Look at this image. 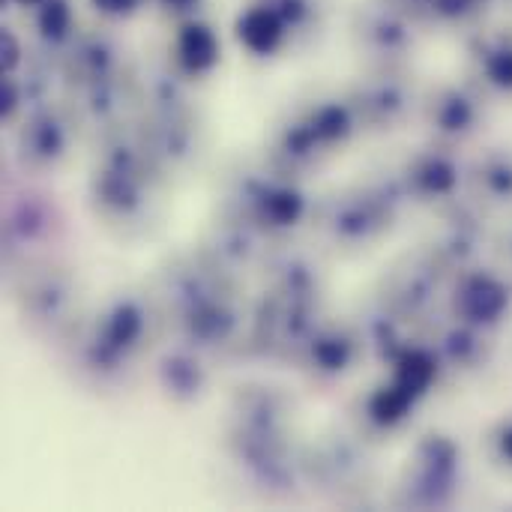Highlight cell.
<instances>
[{"label": "cell", "mask_w": 512, "mask_h": 512, "mask_svg": "<svg viewBox=\"0 0 512 512\" xmlns=\"http://www.w3.org/2000/svg\"><path fill=\"white\" fill-rule=\"evenodd\" d=\"M279 36H282V27L273 12L255 9L240 21V39L255 51H270L279 42Z\"/></svg>", "instance_id": "obj_1"}, {"label": "cell", "mask_w": 512, "mask_h": 512, "mask_svg": "<svg viewBox=\"0 0 512 512\" xmlns=\"http://www.w3.org/2000/svg\"><path fill=\"white\" fill-rule=\"evenodd\" d=\"M180 51H183V57H186L195 69H201V66L213 63L216 42H213V36H210L204 27H189V30H186V36H183Z\"/></svg>", "instance_id": "obj_2"}, {"label": "cell", "mask_w": 512, "mask_h": 512, "mask_svg": "<svg viewBox=\"0 0 512 512\" xmlns=\"http://www.w3.org/2000/svg\"><path fill=\"white\" fill-rule=\"evenodd\" d=\"M429 375H432L429 360H423V357H408V360L402 363V369H399V384H402L405 393H420V387L429 384Z\"/></svg>", "instance_id": "obj_3"}]
</instances>
